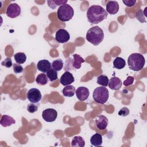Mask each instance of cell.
<instances>
[{
    "label": "cell",
    "mask_w": 147,
    "mask_h": 147,
    "mask_svg": "<svg viewBox=\"0 0 147 147\" xmlns=\"http://www.w3.org/2000/svg\"><path fill=\"white\" fill-rule=\"evenodd\" d=\"M109 81V80L107 76L105 75H100L97 78L96 83L99 85H101L104 87H106L107 86H108Z\"/></svg>",
    "instance_id": "24"
},
{
    "label": "cell",
    "mask_w": 147,
    "mask_h": 147,
    "mask_svg": "<svg viewBox=\"0 0 147 147\" xmlns=\"http://www.w3.org/2000/svg\"><path fill=\"white\" fill-rule=\"evenodd\" d=\"M54 2L56 3V5L57 6H59L60 5H64V4H67V1H61V0H54L53 1Z\"/></svg>",
    "instance_id": "35"
},
{
    "label": "cell",
    "mask_w": 147,
    "mask_h": 147,
    "mask_svg": "<svg viewBox=\"0 0 147 147\" xmlns=\"http://www.w3.org/2000/svg\"><path fill=\"white\" fill-rule=\"evenodd\" d=\"M13 71L16 74H20L23 72L24 68L20 64L14 63L13 64Z\"/></svg>",
    "instance_id": "30"
},
{
    "label": "cell",
    "mask_w": 147,
    "mask_h": 147,
    "mask_svg": "<svg viewBox=\"0 0 147 147\" xmlns=\"http://www.w3.org/2000/svg\"><path fill=\"white\" fill-rule=\"evenodd\" d=\"M95 124L99 130H105L106 129L109 121L106 117L103 115H99L95 119Z\"/></svg>",
    "instance_id": "12"
},
{
    "label": "cell",
    "mask_w": 147,
    "mask_h": 147,
    "mask_svg": "<svg viewBox=\"0 0 147 147\" xmlns=\"http://www.w3.org/2000/svg\"><path fill=\"white\" fill-rule=\"evenodd\" d=\"M134 80V78L133 76H129L126 78V79L125 80H124V82H123V84L125 86H128L132 84L133 83Z\"/></svg>",
    "instance_id": "32"
},
{
    "label": "cell",
    "mask_w": 147,
    "mask_h": 147,
    "mask_svg": "<svg viewBox=\"0 0 147 147\" xmlns=\"http://www.w3.org/2000/svg\"><path fill=\"white\" fill-rule=\"evenodd\" d=\"M109 92L107 88L104 86L96 87L92 94L94 100L98 103L105 104L108 100Z\"/></svg>",
    "instance_id": "6"
},
{
    "label": "cell",
    "mask_w": 147,
    "mask_h": 147,
    "mask_svg": "<svg viewBox=\"0 0 147 147\" xmlns=\"http://www.w3.org/2000/svg\"><path fill=\"white\" fill-rule=\"evenodd\" d=\"M122 82L121 80L116 76H114L110 78L108 83L109 87L113 90H119L122 87Z\"/></svg>",
    "instance_id": "16"
},
{
    "label": "cell",
    "mask_w": 147,
    "mask_h": 147,
    "mask_svg": "<svg viewBox=\"0 0 147 147\" xmlns=\"http://www.w3.org/2000/svg\"><path fill=\"white\" fill-rule=\"evenodd\" d=\"M38 110V106L35 105L34 103H30L27 106V110L30 113H34V112L37 111Z\"/></svg>",
    "instance_id": "28"
},
{
    "label": "cell",
    "mask_w": 147,
    "mask_h": 147,
    "mask_svg": "<svg viewBox=\"0 0 147 147\" xmlns=\"http://www.w3.org/2000/svg\"><path fill=\"white\" fill-rule=\"evenodd\" d=\"M136 0H123L122 2L127 7L133 6L136 3Z\"/></svg>",
    "instance_id": "33"
},
{
    "label": "cell",
    "mask_w": 147,
    "mask_h": 147,
    "mask_svg": "<svg viewBox=\"0 0 147 147\" xmlns=\"http://www.w3.org/2000/svg\"><path fill=\"white\" fill-rule=\"evenodd\" d=\"M14 60L17 64H23L26 61V56L24 52H18L14 55Z\"/></svg>",
    "instance_id": "23"
},
{
    "label": "cell",
    "mask_w": 147,
    "mask_h": 147,
    "mask_svg": "<svg viewBox=\"0 0 147 147\" xmlns=\"http://www.w3.org/2000/svg\"><path fill=\"white\" fill-rule=\"evenodd\" d=\"M136 17L137 18V19L141 22H146V20H145V16L144 15V12L142 11V9H139L136 14Z\"/></svg>",
    "instance_id": "27"
},
{
    "label": "cell",
    "mask_w": 147,
    "mask_h": 147,
    "mask_svg": "<svg viewBox=\"0 0 147 147\" xmlns=\"http://www.w3.org/2000/svg\"><path fill=\"white\" fill-rule=\"evenodd\" d=\"M51 64L53 69L56 71H59L63 68L64 63L61 59H57L54 60Z\"/></svg>",
    "instance_id": "25"
},
{
    "label": "cell",
    "mask_w": 147,
    "mask_h": 147,
    "mask_svg": "<svg viewBox=\"0 0 147 147\" xmlns=\"http://www.w3.org/2000/svg\"><path fill=\"white\" fill-rule=\"evenodd\" d=\"M77 98L81 101L86 100L90 95L89 90L85 87H79L75 91Z\"/></svg>",
    "instance_id": "11"
},
{
    "label": "cell",
    "mask_w": 147,
    "mask_h": 147,
    "mask_svg": "<svg viewBox=\"0 0 147 147\" xmlns=\"http://www.w3.org/2000/svg\"><path fill=\"white\" fill-rule=\"evenodd\" d=\"M1 64L2 66H5V67L9 68L13 65L12 60L10 57H7L5 59V60L2 61Z\"/></svg>",
    "instance_id": "29"
},
{
    "label": "cell",
    "mask_w": 147,
    "mask_h": 147,
    "mask_svg": "<svg viewBox=\"0 0 147 147\" xmlns=\"http://www.w3.org/2000/svg\"><path fill=\"white\" fill-rule=\"evenodd\" d=\"M107 13L111 15L115 14L119 11V5L117 1H109L106 5V10Z\"/></svg>",
    "instance_id": "14"
},
{
    "label": "cell",
    "mask_w": 147,
    "mask_h": 147,
    "mask_svg": "<svg viewBox=\"0 0 147 147\" xmlns=\"http://www.w3.org/2000/svg\"><path fill=\"white\" fill-rule=\"evenodd\" d=\"M90 143L94 146H99L102 144V136L99 133H95L90 138Z\"/></svg>",
    "instance_id": "18"
},
{
    "label": "cell",
    "mask_w": 147,
    "mask_h": 147,
    "mask_svg": "<svg viewBox=\"0 0 147 147\" xmlns=\"http://www.w3.org/2000/svg\"><path fill=\"white\" fill-rule=\"evenodd\" d=\"M85 60L78 54H74L72 57H68L65 63V66L64 69L66 71H74L75 69H80L82 63H84Z\"/></svg>",
    "instance_id": "5"
},
{
    "label": "cell",
    "mask_w": 147,
    "mask_h": 147,
    "mask_svg": "<svg viewBox=\"0 0 147 147\" xmlns=\"http://www.w3.org/2000/svg\"><path fill=\"white\" fill-rule=\"evenodd\" d=\"M47 2H48L49 7H51V9H55L57 6V5H56V3L54 2L53 1H48Z\"/></svg>",
    "instance_id": "34"
},
{
    "label": "cell",
    "mask_w": 147,
    "mask_h": 147,
    "mask_svg": "<svg viewBox=\"0 0 147 147\" xmlns=\"http://www.w3.org/2000/svg\"><path fill=\"white\" fill-rule=\"evenodd\" d=\"M74 15V10L72 6L68 4L60 6L57 11L58 19L62 22L68 21L72 19Z\"/></svg>",
    "instance_id": "4"
},
{
    "label": "cell",
    "mask_w": 147,
    "mask_h": 147,
    "mask_svg": "<svg viewBox=\"0 0 147 147\" xmlns=\"http://www.w3.org/2000/svg\"><path fill=\"white\" fill-rule=\"evenodd\" d=\"M145 60L144 56L139 53H131L127 59L129 68L134 71H141L144 67Z\"/></svg>",
    "instance_id": "3"
},
{
    "label": "cell",
    "mask_w": 147,
    "mask_h": 147,
    "mask_svg": "<svg viewBox=\"0 0 147 147\" xmlns=\"http://www.w3.org/2000/svg\"><path fill=\"white\" fill-rule=\"evenodd\" d=\"M36 82L38 85L44 86L48 83V78L46 74H40L37 76L36 78Z\"/></svg>",
    "instance_id": "22"
},
{
    "label": "cell",
    "mask_w": 147,
    "mask_h": 147,
    "mask_svg": "<svg viewBox=\"0 0 147 147\" xmlns=\"http://www.w3.org/2000/svg\"><path fill=\"white\" fill-rule=\"evenodd\" d=\"M47 76L49 80L51 82L55 81L57 79V71H55L53 68H51L47 72Z\"/></svg>",
    "instance_id": "26"
},
{
    "label": "cell",
    "mask_w": 147,
    "mask_h": 147,
    "mask_svg": "<svg viewBox=\"0 0 147 147\" xmlns=\"http://www.w3.org/2000/svg\"><path fill=\"white\" fill-rule=\"evenodd\" d=\"M85 145L84 140L80 136H75L73 138L71 142L72 146L83 147Z\"/></svg>",
    "instance_id": "21"
},
{
    "label": "cell",
    "mask_w": 147,
    "mask_h": 147,
    "mask_svg": "<svg viewBox=\"0 0 147 147\" xmlns=\"http://www.w3.org/2000/svg\"><path fill=\"white\" fill-rule=\"evenodd\" d=\"M76 90L74 86L72 85H68L66 86L62 91L63 94L64 96L67 97H72L74 95L75 93Z\"/></svg>",
    "instance_id": "19"
},
{
    "label": "cell",
    "mask_w": 147,
    "mask_h": 147,
    "mask_svg": "<svg viewBox=\"0 0 147 147\" xmlns=\"http://www.w3.org/2000/svg\"><path fill=\"white\" fill-rule=\"evenodd\" d=\"M129 113H130V111L129 109L127 108L126 107H124L121 109V110L119 111L118 115L122 117H126L127 115H129Z\"/></svg>",
    "instance_id": "31"
},
{
    "label": "cell",
    "mask_w": 147,
    "mask_h": 147,
    "mask_svg": "<svg viewBox=\"0 0 147 147\" xmlns=\"http://www.w3.org/2000/svg\"><path fill=\"white\" fill-rule=\"evenodd\" d=\"M52 67V64L51 63L46 59H43L41 60H40L37 64V68L38 71L45 73L47 72Z\"/></svg>",
    "instance_id": "15"
},
{
    "label": "cell",
    "mask_w": 147,
    "mask_h": 147,
    "mask_svg": "<svg viewBox=\"0 0 147 147\" xmlns=\"http://www.w3.org/2000/svg\"><path fill=\"white\" fill-rule=\"evenodd\" d=\"M69 33L64 29H60L56 33L55 40L59 43H65L69 41Z\"/></svg>",
    "instance_id": "10"
},
{
    "label": "cell",
    "mask_w": 147,
    "mask_h": 147,
    "mask_svg": "<svg viewBox=\"0 0 147 147\" xmlns=\"http://www.w3.org/2000/svg\"><path fill=\"white\" fill-rule=\"evenodd\" d=\"M20 13H21L20 6L16 3H13L10 4L7 7L6 14L10 18H16L19 16Z\"/></svg>",
    "instance_id": "9"
},
{
    "label": "cell",
    "mask_w": 147,
    "mask_h": 147,
    "mask_svg": "<svg viewBox=\"0 0 147 147\" xmlns=\"http://www.w3.org/2000/svg\"><path fill=\"white\" fill-rule=\"evenodd\" d=\"M108 13L106 10L99 5H92L87 11V18L89 22L92 24H97L107 17Z\"/></svg>",
    "instance_id": "1"
},
{
    "label": "cell",
    "mask_w": 147,
    "mask_h": 147,
    "mask_svg": "<svg viewBox=\"0 0 147 147\" xmlns=\"http://www.w3.org/2000/svg\"><path fill=\"white\" fill-rule=\"evenodd\" d=\"M16 123L15 119L7 115H3L2 116L0 123L3 127H7Z\"/></svg>",
    "instance_id": "17"
},
{
    "label": "cell",
    "mask_w": 147,
    "mask_h": 147,
    "mask_svg": "<svg viewBox=\"0 0 147 147\" xmlns=\"http://www.w3.org/2000/svg\"><path fill=\"white\" fill-rule=\"evenodd\" d=\"M86 40L94 45H98L104 38V32L102 29L95 26L89 29L86 33Z\"/></svg>",
    "instance_id": "2"
},
{
    "label": "cell",
    "mask_w": 147,
    "mask_h": 147,
    "mask_svg": "<svg viewBox=\"0 0 147 147\" xmlns=\"http://www.w3.org/2000/svg\"><path fill=\"white\" fill-rule=\"evenodd\" d=\"M75 81V79L72 74L69 71H65L60 79V83L63 86H68L72 83Z\"/></svg>",
    "instance_id": "13"
},
{
    "label": "cell",
    "mask_w": 147,
    "mask_h": 147,
    "mask_svg": "<svg viewBox=\"0 0 147 147\" xmlns=\"http://www.w3.org/2000/svg\"><path fill=\"white\" fill-rule=\"evenodd\" d=\"M125 60L120 57H117L113 61V67L118 69H121L125 67Z\"/></svg>",
    "instance_id": "20"
},
{
    "label": "cell",
    "mask_w": 147,
    "mask_h": 147,
    "mask_svg": "<svg viewBox=\"0 0 147 147\" xmlns=\"http://www.w3.org/2000/svg\"><path fill=\"white\" fill-rule=\"evenodd\" d=\"M42 117L44 121L48 122L55 121L57 117V112L54 109H45L42 113Z\"/></svg>",
    "instance_id": "8"
},
{
    "label": "cell",
    "mask_w": 147,
    "mask_h": 147,
    "mask_svg": "<svg viewBox=\"0 0 147 147\" xmlns=\"http://www.w3.org/2000/svg\"><path fill=\"white\" fill-rule=\"evenodd\" d=\"M28 99L33 103H38L42 98V95L40 91L38 88H30L26 94Z\"/></svg>",
    "instance_id": "7"
}]
</instances>
